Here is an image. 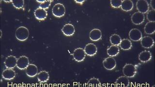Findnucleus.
Wrapping results in <instances>:
<instances>
[{"mask_svg": "<svg viewBox=\"0 0 155 87\" xmlns=\"http://www.w3.org/2000/svg\"><path fill=\"white\" fill-rule=\"evenodd\" d=\"M52 13L53 16L57 18H61L65 14V8L64 5L61 3H58L53 6Z\"/></svg>", "mask_w": 155, "mask_h": 87, "instance_id": "7ed1b4c3", "label": "nucleus"}, {"mask_svg": "<svg viewBox=\"0 0 155 87\" xmlns=\"http://www.w3.org/2000/svg\"><path fill=\"white\" fill-rule=\"evenodd\" d=\"M17 60L18 59L15 56L10 55L6 57L4 62V63L7 68L13 69L17 66Z\"/></svg>", "mask_w": 155, "mask_h": 87, "instance_id": "9d476101", "label": "nucleus"}, {"mask_svg": "<svg viewBox=\"0 0 155 87\" xmlns=\"http://www.w3.org/2000/svg\"><path fill=\"white\" fill-rule=\"evenodd\" d=\"M12 5L16 8H22L24 6V0H12Z\"/></svg>", "mask_w": 155, "mask_h": 87, "instance_id": "bb28decb", "label": "nucleus"}, {"mask_svg": "<svg viewBox=\"0 0 155 87\" xmlns=\"http://www.w3.org/2000/svg\"><path fill=\"white\" fill-rule=\"evenodd\" d=\"M110 43L112 45L118 46L120 45L122 39L121 37L118 34H114L110 36Z\"/></svg>", "mask_w": 155, "mask_h": 87, "instance_id": "393cba45", "label": "nucleus"}, {"mask_svg": "<svg viewBox=\"0 0 155 87\" xmlns=\"http://www.w3.org/2000/svg\"><path fill=\"white\" fill-rule=\"evenodd\" d=\"M144 14L139 12H135L133 14L131 17V21L135 25H140L144 22Z\"/></svg>", "mask_w": 155, "mask_h": 87, "instance_id": "423d86ee", "label": "nucleus"}, {"mask_svg": "<svg viewBox=\"0 0 155 87\" xmlns=\"http://www.w3.org/2000/svg\"><path fill=\"white\" fill-rule=\"evenodd\" d=\"M29 65V58L25 56H22L18 59L17 67L21 70L26 69Z\"/></svg>", "mask_w": 155, "mask_h": 87, "instance_id": "6e6552de", "label": "nucleus"}, {"mask_svg": "<svg viewBox=\"0 0 155 87\" xmlns=\"http://www.w3.org/2000/svg\"><path fill=\"white\" fill-rule=\"evenodd\" d=\"M62 31L65 36H72L75 33V27L71 24H65L62 28Z\"/></svg>", "mask_w": 155, "mask_h": 87, "instance_id": "4468645a", "label": "nucleus"}, {"mask_svg": "<svg viewBox=\"0 0 155 87\" xmlns=\"http://www.w3.org/2000/svg\"><path fill=\"white\" fill-rule=\"evenodd\" d=\"M134 4L131 0H124L121 4V8L122 10L126 12L131 11L133 9Z\"/></svg>", "mask_w": 155, "mask_h": 87, "instance_id": "aec40b11", "label": "nucleus"}, {"mask_svg": "<svg viewBox=\"0 0 155 87\" xmlns=\"http://www.w3.org/2000/svg\"><path fill=\"white\" fill-rule=\"evenodd\" d=\"M53 1L52 0H45L44 2H42L40 4L39 7L41 8L44 9H46L48 8V7H50L51 5V3Z\"/></svg>", "mask_w": 155, "mask_h": 87, "instance_id": "c85d7f7f", "label": "nucleus"}, {"mask_svg": "<svg viewBox=\"0 0 155 87\" xmlns=\"http://www.w3.org/2000/svg\"><path fill=\"white\" fill-rule=\"evenodd\" d=\"M130 80L127 76H121L119 77L115 82L116 87H127L130 85Z\"/></svg>", "mask_w": 155, "mask_h": 87, "instance_id": "6ab92c4d", "label": "nucleus"}, {"mask_svg": "<svg viewBox=\"0 0 155 87\" xmlns=\"http://www.w3.org/2000/svg\"><path fill=\"white\" fill-rule=\"evenodd\" d=\"M29 31L26 27L21 26L17 28L15 32L16 38L19 41H24L28 38L29 36Z\"/></svg>", "mask_w": 155, "mask_h": 87, "instance_id": "f257e3e1", "label": "nucleus"}, {"mask_svg": "<svg viewBox=\"0 0 155 87\" xmlns=\"http://www.w3.org/2000/svg\"><path fill=\"white\" fill-rule=\"evenodd\" d=\"M129 37L133 41H139L143 37L142 33L139 29H132L129 32Z\"/></svg>", "mask_w": 155, "mask_h": 87, "instance_id": "1a4fd4ad", "label": "nucleus"}, {"mask_svg": "<svg viewBox=\"0 0 155 87\" xmlns=\"http://www.w3.org/2000/svg\"><path fill=\"white\" fill-rule=\"evenodd\" d=\"M155 22L149 21L145 24L144 31L145 34H154L155 31Z\"/></svg>", "mask_w": 155, "mask_h": 87, "instance_id": "412c9836", "label": "nucleus"}, {"mask_svg": "<svg viewBox=\"0 0 155 87\" xmlns=\"http://www.w3.org/2000/svg\"><path fill=\"white\" fill-rule=\"evenodd\" d=\"M86 54L83 48L79 47L74 50L73 53V58L76 62H82L85 58Z\"/></svg>", "mask_w": 155, "mask_h": 87, "instance_id": "39448f33", "label": "nucleus"}, {"mask_svg": "<svg viewBox=\"0 0 155 87\" xmlns=\"http://www.w3.org/2000/svg\"><path fill=\"white\" fill-rule=\"evenodd\" d=\"M89 37L92 41H98L101 39V31L98 29H93L90 32Z\"/></svg>", "mask_w": 155, "mask_h": 87, "instance_id": "dca6fc26", "label": "nucleus"}, {"mask_svg": "<svg viewBox=\"0 0 155 87\" xmlns=\"http://www.w3.org/2000/svg\"><path fill=\"white\" fill-rule=\"evenodd\" d=\"M74 1H75V2H77V3H78V4H80L82 5V4H83L85 1V0H75Z\"/></svg>", "mask_w": 155, "mask_h": 87, "instance_id": "2f4dec72", "label": "nucleus"}, {"mask_svg": "<svg viewBox=\"0 0 155 87\" xmlns=\"http://www.w3.org/2000/svg\"><path fill=\"white\" fill-rule=\"evenodd\" d=\"M122 2V0H111L110 5L111 6L114 8H118L121 7Z\"/></svg>", "mask_w": 155, "mask_h": 87, "instance_id": "c756f323", "label": "nucleus"}, {"mask_svg": "<svg viewBox=\"0 0 155 87\" xmlns=\"http://www.w3.org/2000/svg\"><path fill=\"white\" fill-rule=\"evenodd\" d=\"M16 72L12 69L7 68L3 71L2 72V77L5 80L13 79L16 76Z\"/></svg>", "mask_w": 155, "mask_h": 87, "instance_id": "f3484780", "label": "nucleus"}, {"mask_svg": "<svg viewBox=\"0 0 155 87\" xmlns=\"http://www.w3.org/2000/svg\"><path fill=\"white\" fill-rule=\"evenodd\" d=\"M103 65L104 67L107 70H113L116 66V60L113 57H108L103 60Z\"/></svg>", "mask_w": 155, "mask_h": 87, "instance_id": "0eeeda50", "label": "nucleus"}, {"mask_svg": "<svg viewBox=\"0 0 155 87\" xmlns=\"http://www.w3.org/2000/svg\"><path fill=\"white\" fill-rule=\"evenodd\" d=\"M38 68L34 64H29L26 68V74L30 77H34L38 75Z\"/></svg>", "mask_w": 155, "mask_h": 87, "instance_id": "2eb2a0df", "label": "nucleus"}, {"mask_svg": "<svg viewBox=\"0 0 155 87\" xmlns=\"http://www.w3.org/2000/svg\"><path fill=\"white\" fill-rule=\"evenodd\" d=\"M123 72L125 76L131 78L137 73V68L133 64H126L123 68Z\"/></svg>", "mask_w": 155, "mask_h": 87, "instance_id": "f03ea898", "label": "nucleus"}, {"mask_svg": "<svg viewBox=\"0 0 155 87\" xmlns=\"http://www.w3.org/2000/svg\"><path fill=\"white\" fill-rule=\"evenodd\" d=\"M38 79L39 82L45 83L48 81L50 79V75L46 71H42L38 74Z\"/></svg>", "mask_w": 155, "mask_h": 87, "instance_id": "5701e85b", "label": "nucleus"}, {"mask_svg": "<svg viewBox=\"0 0 155 87\" xmlns=\"http://www.w3.org/2000/svg\"><path fill=\"white\" fill-rule=\"evenodd\" d=\"M140 44L142 47L144 48H151L154 45V41L153 39L150 36H144L141 39Z\"/></svg>", "mask_w": 155, "mask_h": 87, "instance_id": "f8f14e48", "label": "nucleus"}, {"mask_svg": "<svg viewBox=\"0 0 155 87\" xmlns=\"http://www.w3.org/2000/svg\"><path fill=\"white\" fill-rule=\"evenodd\" d=\"M150 5H151V7L153 10H155V1L152 0L150 2Z\"/></svg>", "mask_w": 155, "mask_h": 87, "instance_id": "7c9ffc66", "label": "nucleus"}, {"mask_svg": "<svg viewBox=\"0 0 155 87\" xmlns=\"http://www.w3.org/2000/svg\"><path fill=\"white\" fill-rule=\"evenodd\" d=\"M152 57V54L149 51L144 50L140 52L139 55V60L142 63H145L149 62Z\"/></svg>", "mask_w": 155, "mask_h": 87, "instance_id": "a211bd4d", "label": "nucleus"}, {"mask_svg": "<svg viewBox=\"0 0 155 87\" xmlns=\"http://www.w3.org/2000/svg\"><path fill=\"white\" fill-rule=\"evenodd\" d=\"M120 50L117 46L115 45H112L110 46L109 48L107 49V54L110 56V57H114L116 56L119 53Z\"/></svg>", "mask_w": 155, "mask_h": 87, "instance_id": "4be33fe9", "label": "nucleus"}, {"mask_svg": "<svg viewBox=\"0 0 155 87\" xmlns=\"http://www.w3.org/2000/svg\"><path fill=\"white\" fill-rule=\"evenodd\" d=\"M85 52L89 56H94L97 52V48L96 45L93 43H89L85 46L84 49Z\"/></svg>", "mask_w": 155, "mask_h": 87, "instance_id": "9b49d317", "label": "nucleus"}, {"mask_svg": "<svg viewBox=\"0 0 155 87\" xmlns=\"http://www.w3.org/2000/svg\"><path fill=\"white\" fill-rule=\"evenodd\" d=\"M87 86L90 87H100L101 86V83L98 79L93 77L89 80L87 82Z\"/></svg>", "mask_w": 155, "mask_h": 87, "instance_id": "a878e982", "label": "nucleus"}, {"mask_svg": "<svg viewBox=\"0 0 155 87\" xmlns=\"http://www.w3.org/2000/svg\"><path fill=\"white\" fill-rule=\"evenodd\" d=\"M120 47L124 50H130L132 47V43L127 39H124L121 40L120 45Z\"/></svg>", "mask_w": 155, "mask_h": 87, "instance_id": "b1692460", "label": "nucleus"}, {"mask_svg": "<svg viewBox=\"0 0 155 87\" xmlns=\"http://www.w3.org/2000/svg\"><path fill=\"white\" fill-rule=\"evenodd\" d=\"M34 14L36 19L39 21H43L47 17L48 12L46 10L38 7L34 12Z\"/></svg>", "mask_w": 155, "mask_h": 87, "instance_id": "ddd939ff", "label": "nucleus"}, {"mask_svg": "<svg viewBox=\"0 0 155 87\" xmlns=\"http://www.w3.org/2000/svg\"><path fill=\"white\" fill-rule=\"evenodd\" d=\"M4 1L5 2H12V0H8V1H6V0H4Z\"/></svg>", "mask_w": 155, "mask_h": 87, "instance_id": "473e14b6", "label": "nucleus"}, {"mask_svg": "<svg viewBox=\"0 0 155 87\" xmlns=\"http://www.w3.org/2000/svg\"><path fill=\"white\" fill-rule=\"evenodd\" d=\"M136 8L138 12L144 14L149 11V4L146 0H138L136 2Z\"/></svg>", "mask_w": 155, "mask_h": 87, "instance_id": "20e7f679", "label": "nucleus"}, {"mask_svg": "<svg viewBox=\"0 0 155 87\" xmlns=\"http://www.w3.org/2000/svg\"><path fill=\"white\" fill-rule=\"evenodd\" d=\"M147 19L151 22H155V10H151L148 11L147 14Z\"/></svg>", "mask_w": 155, "mask_h": 87, "instance_id": "cd10ccee", "label": "nucleus"}]
</instances>
